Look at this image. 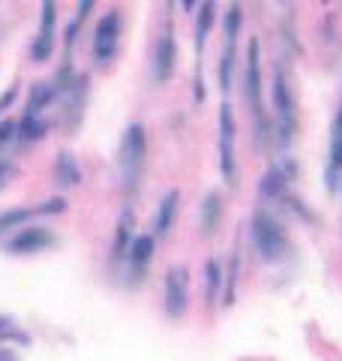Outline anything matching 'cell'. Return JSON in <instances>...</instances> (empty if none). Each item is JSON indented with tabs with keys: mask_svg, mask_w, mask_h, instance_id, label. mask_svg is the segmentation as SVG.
I'll return each mask as SVG.
<instances>
[{
	"mask_svg": "<svg viewBox=\"0 0 342 361\" xmlns=\"http://www.w3.org/2000/svg\"><path fill=\"white\" fill-rule=\"evenodd\" d=\"M45 133V121L39 115H25V121L18 123V135L25 142H33V139H39V135Z\"/></svg>",
	"mask_w": 342,
	"mask_h": 361,
	"instance_id": "e0dca14e",
	"label": "cell"
},
{
	"mask_svg": "<svg viewBox=\"0 0 342 361\" xmlns=\"http://www.w3.org/2000/svg\"><path fill=\"white\" fill-rule=\"evenodd\" d=\"M13 172H15V169H13V166H9V163H0V187H4V184H6V180H9V178H13Z\"/></svg>",
	"mask_w": 342,
	"mask_h": 361,
	"instance_id": "d4e9b609",
	"label": "cell"
},
{
	"mask_svg": "<svg viewBox=\"0 0 342 361\" xmlns=\"http://www.w3.org/2000/svg\"><path fill=\"white\" fill-rule=\"evenodd\" d=\"M339 169H342V109L334 123V139H330V184H334Z\"/></svg>",
	"mask_w": 342,
	"mask_h": 361,
	"instance_id": "5bb4252c",
	"label": "cell"
},
{
	"mask_svg": "<svg viewBox=\"0 0 342 361\" xmlns=\"http://www.w3.org/2000/svg\"><path fill=\"white\" fill-rule=\"evenodd\" d=\"M15 135H18V121L6 118L4 123H0V142H9V139H15Z\"/></svg>",
	"mask_w": 342,
	"mask_h": 361,
	"instance_id": "603a6c76",
	"label": "cell"
},
{
	"mask_svg": "<svg viewBox=\"0 0 342 361\" xmlns=\"http://www.w3.org/2000/svg\"><path fill=\"white\" fill-rule=\"evenodd\" d=\"M54 178L61 187H75L78 180H82V172H78V166L70 154H61L57 157V166H54Z\"/></svg>",
	"mask_w": 342,
	"mask_h": 361,
	"instance_id": "4fadbf2b",
	"label": "cell"
},
{
	"mask_svg": "<svg viewBox=\"0 0 342 361\" xmlns=\"http://www.w3.org/2000/svg\"><path fill=\"white\" fill-rule=\"evenodd\" d=\"M273 109H277V127H279V139L289 142L294 133V99L289 94L282 73H273Z\"/></svg>",
	"mask_w": 342,
	"mask_h": 361,
	"instance_id": "277c9868",
	"label": "cell"
},
{
	"mask_svg": "<svg viewBox=\"0 0 342 361\" xmlns=\"http://www.w3.org/2000/svg\"><path fill=\"white\" fill-rule=\"evenodd\" d=\"M220 157H222V175L234 178V118L232 109L222 106L220 111Z\"/></svg>",
	"mask_w": 342,
	"mask_h": 361,
	"instance_id": "ba28073f",
	"label": "cell"
},
{
	"mask_svg": "<svg viewBox=\"0 0 342 361\" xmlns=\"http://www.w3.org/2000/svg\"><path fill=\"white\" fill-rule=\"evenodd\" d=\"M196 4H198V0H184V9H186V13H192V9H196Z\"/></svg>",
	"mask_w": 342,
	"mask_h": 361,
	"instance_id": "484cf974",
	"label": "cell"
},
{
	"mask_svg": "<svg viewBox=\"0 0 342 361\" xmlns=\"http://www.w3.org/2000/svg\"><path fill=\"white\" fill-rule=\"evenodd\" d=\"M51 97H54V87L37 85V87H33V94H30V99H27V111H25V115H42V109L51 103Z\"/></svg>",
	"mask_w": 342,
	"mask_h": 361,
	"instance_id": "2e32d148",
	"label": "cell"
},
{
	"mask_svg": "<svg viewBox=\"0 0 342 361\" xmlns=\"http://www.w3.org/2000/svg\"><path fill=\"white\" fill-rule=\"evenodd\" d=\"M210 21H213V4H204V9H201V18H198V39L208 37Z\"/></svg>",
	"mask_w": 342,
	"mask_h": 361,
	"instance_id": "7402d4cb",
	"label": "cell"
},
{
	"mask_svg": "<svg viewBox=\"0 0 342 361\" xmlns=\"http://www.w3.org/2000/svg\"><path fill=\"white\" fill-rule=\"evenodd\" d=\"M127 253H129V265L135 274H141L144 265L151 262V253H153V238L151 235H141V238H135L129 247H127Z\"/></svg>",
	"mask_w": 342,
	"mask_h": 361,
	"instance_id": "8fae6325",
	"label": "cell"
},
{
	"mask_svg": "<svg viewBox=\"0 0 342 361\" xmlns=\"http://www.w3.org/2000/svg\"><path fill=\"white\" fill-rule=\"evenodd\" d=\"M253 244L261 253V259H267V262H277V259H282L285 250H289L282 226L277 220H270L265 211H258L253 217Z\"/></svg>",
	"mask_w": 342,
	"mask_h": 361,
	"instance_id": "7a4b0ae2",
	"label": "cell"
},
{
	"mask_svg": "<svg viewBox=\"0 0 342 361\" xmlns=\"http://www.w3.org/2000/svg\"><path fill=\"white\" fill-rule=\"evenodd\" d=\"M237 27H241V9L232 6V9H228V18H225V37L234 39L237 37Z\"/></svg>",
	"mask_w": 342,
	"mask_h": 361,
	"instance_id": "ffe728a7",
	"label": "cell"
},
{
	"mask_svg": "<svg viewBox=\"0 0 342 361\" xmlns=\"http://www.w3.org/2000/svg\"><path fill=\"white\" fill-rule=\"evenodd\" d=\"M118 37H120V16L118 9H108L96 25V37H94V54L99 63H108L118 49Z\"/></svg>",
	"mask_w": 342,
	"mask_h": 361,
	"instance_id": "3957f363",
	"label": "cell"
},
{
	"mask_svg": "<svg viewBox=\"0 0 342 361\" xmlns=\"http://www.w3.org/2000/svg\"><path fill=\"white\" fill-rule=\"evenodd\" d=\"M171 70H175V39H171V33H165L153 51V78L163 85L171 78Z\"/></svg>",
	"mask_w": 342,
	"mask_h": 361,
	"instance_id": "9c48e42d",
	"label": "cell"
},
{
	"mask_svg": "<svg viewBox=\"0 0 342 361\" xmlns=\"http://www.w3.org/2000/svg\"><path fill=\"white\" fill-rule=\"evenodd\" d=\"M9 331V322L6 319H0V334H6Z\"/></svg>",
	"mask_w": 342,
	"mask_h": 361,
	"instance_id": "4316f807",
	"label": "cell"
},
{
	"mask_svg": "<svg viewBox=\"0 0 342 361\" xmlns=\"http://www.w3.org/2000/svg\"><path fill=\"white\" fill-rule=\"evenodd\" d=\"M186 298H189V286H186V268H171L165 277V310L168 316H180L186 310Z\"/></svg>",
	"mask_w": 342,
	"mask_h": 361,
	"instance_id": "5b68a950",
	"label": "cell"
},
{
	"mask_svg": "<svg viewBox=\"0 0 342 361\" xmlns=\"http://www.w3.org/2000/svg\"><path fill=\"white\" fill-rule=\"evenodd\" d=\"M261 73H258V42L253 39V45H249V63H246V94H249V103H253L255 115L261 121V103H258V90H261Z\"/></svg>",
	"mask_w": 342,
	"mask_h": 361,
	"instance_id": "30bf717a",
	"label": "cell"
},
{
	"mask_svg": "<svg viewBox=\"0 0 342 361\" xmlns=\"http://www.w3.org/2000/svg\"><path fill=\"white\" fill-rule=\"evenodd\" d=\"M94 4L96 0H78V9H75V21H72V27H70V33H75L78 30V25L90 16V9H94Z\"/></svg>",
	"mask_w": 342,
	"mask_h": 361,
	"instance_id": "44dd1931",
	"label": "cell"
},
{
	"mask_svg": "<svg viewBox=\"0 0 342 361\" xmlns=\"http://www.w3.org/2000/svg\"><path fill=\"white\" fill-rule=\"evenodd\" d=\"M54 244V235L51 229H45V226H33V229H21L13 241L6 244L9 253H39L45 247Z\"/></svg>",
	"mask_w": 342,
	"mask_h": 361,
	"instance_id": "52a82bcc",
	"label": "cell"
},
{
	"mask_svg": "<svg viewBox=\"0 0 342 361\" xmlns=\"http://www.w3.org/2000/svg\"><path fill=\"white\" fill-rule=\"evenodd\" d=\"M177 202H180V193H177V190H171V193L163 199V205H159V211H156V220H153L156 235H165V232H168L171 220H175V211H177Z\"/></svg>",
	"mask_w": 342,
	"mask_h": 361,
	"instance_id": "7c38bea8",
	"label": "cell"
},
{
	"mask_svg": "<svg viewBox=\"0 0 342 361\" xmlns=\"http://www.w3.org/2000/svg\"><path fill=\"white\" fill-rule=\"evenodd\" d=\"M282 190H285V180H282L279 172H270L265 180H261V193L265 196H279Z\"/></svg>",
	"mask_w": 342,
	"mask_h": 361,
	"instance_id": "d6986e66",
	"label": "cell"
},
{
	"mask_svg": "<svg viewBox=\"0 0 342 361\" xmlns=\"http://www.w3.org/2000/svg\"><path fill=\"white\" fill-rule=\"evenodd\" d=\"M54 21H57L54 0H42V25L37 33V42H33V61H49L54 49Z\"/></svg>",
	"mask_w": 342,
	"mask_h": 361,
	"instance_id": "8992f818",
	"label": "cell"
},
{
	"mask_svg": "<svg viewBox=\"0 0 342 361\" xmlns=\"http://www.w3.org/2000/svg\"><path fill=\"white\" fill-rule=\"evenodd\" d=\"M37 214H39V208H15V211L0 214V235L15 229V226H21V223H27L30 217H37Z\"/></svg>",
	"mask_w": 342,
	"mask_h": 361,
	"instance_id": "9a60e30c",
	"label": "cell"
},
{
	"mask_svg": "<svg viewBox=\"0 0 342 361\" xmlns=\"http://www.w3.org/2000/svg\"><path fill=\"white\" fill-rule=\"evenodd\" d=\"M204 232H213V226H216V217H220V199H216L213 193L208 196V202H204Z\"/></svg>",
	"mask_w": 342,
	"mask_h": 361,
	"instance_id": "ac0fdd59",
	"label": "cell"
},
{
	"mask_svg": "<svg viewBox=\"0 0 342 361\" xmlns=\"http://www.w3.org/2000/svg\"><path fill=\"white\" fill-rule=\"evenodd\" d=\"M208 283H210V289H216V286H220V265H216L213 259L208 262Z\"/></svg>",
	"mask_w": 342,
	"mask_h": 361,
	"instance_id": "cb8c5ba5",
	"label": "cell"
},
{
	"mask_svg": "<svg viewBox=\"0 0 342 361\" xmlns=\"http://www.w3.org/2000/svg\"><path fill=\"white\" fill-rule=\"evenodd\" d=\"M141 166H144V127L141 123H132L120 142V178H123V190L127 193L139 184Z\"/></svg>",
	"mask_w": 342,
	"mask_h": 361,
	"instance_id": "6da1fadb",
	"label": "cell"
}]
</instances>
